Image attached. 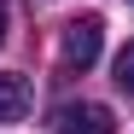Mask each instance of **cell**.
I'll return each instance as SVG.
<instances>
[{"label":"cell","mask_w":134,"mask_h":134,"mask_svg":"<svg viewBox=\"0 0 134 134\" xmlns=\"http://www.w3.org/2000/svg\"><path fill=\"white\" fill-rule=\"evenodd\" d=\"M111 105L99 99H76V105H58L53 111V134H111Z\"/></svg>","instance_id":"obj_2"},{"label":"cell","mask_w":134,"mask_h":134,"mask_svg":"<svg viewBox=\"0 0 134 134\" xmlns=\"http://www.w3.org/2000/svg\"><path fill=\"white\" fill-rule=\"evenodd\" d=\"M99 53H105V24L93 12H87V18H70V24H64V64H70V70H93Z\"/></svg>","instance_id":"obj_1"},{"label":"cell","mask_w":134,"mask_h":134,"mask_svg":"<svg viewBox=\"0 0 134 134\" xmlns=\"http://www.w3.org/2000/svg\"><path fill=\"white\" fill-rule=\"evenodd\" d=\"M117 87H122V93L134 99V41H128V47L117 53Z\"/></svg>","instance_id":"obj_4"},{"label":"cell","mask_w":134,"mask_h":134,"mask_svg":"<svg viewBox=\"0 0 134 134\" xmlns=\"http://www.w3.org/2000/svg\"><path fill=\"white\" fill-rule=\"evenodd\" d=\"M0 41H6V6H0Z\"/></svg>","instance_id":"obj_5"},{"label":"cell","mask_w":134,"mask_h":134,"mask_svg":"<svg viewBox=\"0 0 134 134\" xmlns=\"http://www.w3.org/2000/svg\"><path fill=\"white\" fill-rule=\"evenodd\" d=\"M29 111V82L24 76H0V122H18Z\"/></svg>","instance_id":"obj_3"}]
</instances>
